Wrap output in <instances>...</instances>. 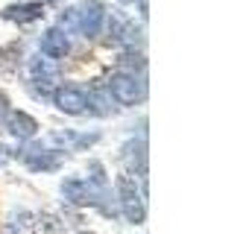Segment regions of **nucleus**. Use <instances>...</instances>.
<instances>
[{"instance_id": "f257e3e1", "label": "nucleus", "mask_w": 252, "mask_h": 234, "mask_svg": "<svg viewBox=\"0 0 252 234\" xmlns=\"http://www.w3.org/2000/svg\"><path fill=\"white\" fill-rule=\"evenodd\" d=\"M109 94H112V100L118 103V106H138V103H144V97H147V85L135 76V73H115L112 76V82H109Z\"/></svg>"}, {"instance_id": "f03ea898", "label": "nucleus", "mask_w": 252, "mask_h": 234, "mask_svg": "<svg viewBox=\"0 0 252 234\" xmlns=\"http://www.w3.org/2000/svg\"><path fill=\"white\" fill-rule=\"evenodd\" d=\"M106 24V6L100 0H82L76 6V27L85 38H97Z\"/></svg>"}, {"instance_id": "7ed1b4c3", "label": "nucleus", "mask_w": 252, "mask_h": 234, "mask_svg": "<svg viewBox=\"0 0 252 234\" xmlns=\"http://www.w3.org/2000/svg\"><path fill=\"white\" fill-rule=\"evenodd\" d=\"M24 164L32 170V173H56L64 164L62 152H50L44 144L38 141H30V146L24 149Z\"/></svg>"}, {"instance_id": "20e7f679", "label": "nucleus", "mask_w": 252, "mask_h": 234, "mask_svg": "<svg viewBox=\"0 0 252 234\" xmlns=\"http://www.w3.org/2000/svg\"><path fill=\"white\" fill-rule=\"evenodd\" d=\"M59 67H56V58L50 56H35L30 58V76H32V82H35V91H53V85L59 82Z\"/></svg>"}, {"instance_id": "39448f33", "label": "nucleus", "mask_w": 252, "mask_h": 234, "mask_svg": "<svg viewBox=\"0 0 252 234\" xmlns=\"http://www.w3.org/2000/svg\"><path fill=\"white\" fill-rule=\"evenodd\" d=\"M103 29H106V35L115 41V44H129L132 38H138V29H135V24L124 18L121 12H109L106 15V24H103Z\"/></svg>"}, {"instance_id": "423d86ee", "label": "nucleus", "mask_w": 252, "mask_h": 234, "mask_svg": "<svg viewBox=\"0 0 252 234\" xmlns=\"http://www.w3.org/2000/svg\"><path fill=\"white\" fill-rule=\"evenodd\" d=\"M56 109L64 112L70 117H79L88 112V103H85V91L82 88H73V85H64L56 91Z\"/></svg>"}, {"instance_id": "0eeeda50", "label": "nucleus", "mask_w": 252, "mask_h": 234, "mask_svg": "<svg viewBox=\"0 0 252 234\" xmlns=\"http://www.w3.org/2000/svg\"><path fill=\"white\" fill-rule=\"evenodd\" d=\"M41 53L50 58H64L70 53V38H67V32H64L62 27L44 29V35H41Z\"/></svg>"}, {"instance_id": "6e6552de", "label": "nucleus", "mask_w": 252, "mask_h": 234, "mask_svg": "<svg viewBox=\"0 0 252 234\" xmlns=\"http://www.w3.org/2000/svg\"><path fill=\"white\" fill-rule=\"evenodd\" d=\"M44 12L41 3H32V0H24V3H12L6 9H0V18L9 21V24H30V21H38Z\"/></svg>"}, {"instance_id": "1a4fd4ad", "label": "nucleus", "mask_w": 252, "mask_h": 234, "mask_svg": "<svg viewBox=\"0 0 252 234\" xmlns=\"http://www.w3.org/2000/svg\"><path fill=\"white\" fill-rule=\"evenodd\" d=\"M6 129H9L12 138H18V141H30V138L38 132V123L27 115V112H12V115L6 117Z\"/></svg>"}, {"instance_id": "9d476101", "label": "nucleus", "mask_w": 252, "mask_h": 234, "mask_svg": "<svg viewBox=\"0 0 252 234\" xmlns=\"http://www.w3.org/2000/svg\"><path fill=\"white\" fill-rule=\"evenodd\" d=\"M85 103H88V112L97 117H109V115H115V109H118V103L112 100L109 88H91L85 94Z\"/></svg>"}, {"instance_id": "9b49d317", "label": "nucleus", "mask_w": 252, "mask_h": 234, "mask_svg": "<svg viewBox=\"0 0 252 234\" xmlns=\"http://www.w3.org/2000/svg\"><path fill=\"white\" fill-rule=\"evenodd\" d=\"M121 211H124V217L132 223V226H141V223L147 220V211H144V202H141V196L121 199Z\"/></svg>"}, {"instance_id": "f8f14e48", "label": "nucleus", "mask_w": 252, "mask_h": 234, "mask_svg": "<svg viewBox=\"0 0 252 234\" xmlns=\"http://www.w3.org/2000/svg\"><path fill=\"white\" fill-rule=\"evenodd\" d=\"M64 138H67V146L73 152H82V149H88V146H94L100 141L97 132H64Z\"/></svg>"}, {"instance_id": "ddd939ff", "label": "nucleus", "mask_w": 252, "mask_h": 234, "mask_svg": "<svg viewBox=\"0 0 252 234\" xmlns=\"http://www.w3.org/2000/svg\"><path fill=\"white\" fill-rule=\"evenodd\" d=\"M124 155H126V161H129V170L144 173V152H141V141H138V138H132V141L126 144Z\"/></svg>"}, {"instance_id": "4468645a", "label": "nucleus", "mask_w": 252, "mask_h": 234, "mask_svg": "<svg viewBox=\"0 0 252 234\" xmlns=\"http://www.w3.org/2000/svg\"><path fill=\"white\" fill-rule=\"evenodd\" d=\"M118 196H121V199L138 196V187H135V181H132L129 176H121V178H118Z\"/></svg>"}, {"instance_id": "2eb2a0df", "label": "nucleus", "mask_w": 252, "mask_h": 234, "mask_svg": "<svg viewBox=\"0 0 252 234\" xmlns=\"http://www.w3.org/2000/svg\"><path fill=\"white\" fill-rule=\"evenodd\" d=\"M121 3H132V0H121ZM141 6V15H147V0H135Z\"/></svg>"}, {"instance_id": "dca6fc26", "label": "nucleus", "mask_w": 252, "mask_h": 234, "mask_svg": "<svg viewBox=\"0 0 252 234\" xmlns=\"http://www.w3.org/2000/svg\"><path fill=\"white\" fill-rule=\"evenodd\" d=\"M3 117H6V100H3V94H0V123H3Z\"/></svg>"}, {"instance_id": "f3484780", "label": "nucleus", "mask_w": 252, "mask_h": 234, "mask_svg": "<svg viewBox=\"0 0 252 234\" xmlns=\"http://www.w3.org/2000/svg\"><path fill=\"white\" fill-rule=\"evenodd\" d=\"M3 155H6V152H3V149H0V158H3Z\"/></svg>"}, {"instance_id": "a211bd4d", "label": "nucleus", "mask_w": 252, "mask_h": 234, "mask_svg": "<svg viewBox=\"0 0 252 234\" xmlns=\"http://www.w3.org/2000/svg\"><path fill=\"white\" fill-rule=\"evenodd\" d=\"M79 234H91V232H79Z\"/></svg>"}, {"instance_id": "6ab92c4d", "label": "nucleus", "mask_w": 252, "mask_h": 234, "mask_svg": "<svg viewBox=\"0 0 252 234\" xmlns=\"http://www.w3.org/2000/svg\"><path fill=\"white\" fill-rule=\"evenodd\" d=\"M50 3H59V0H50Z\"/></svg>"}]
</instances>
